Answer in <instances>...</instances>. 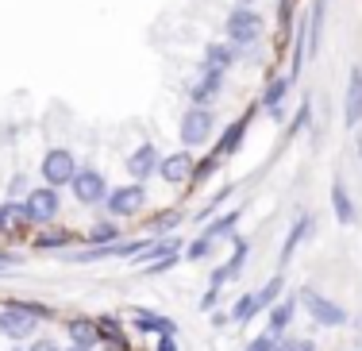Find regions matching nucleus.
I'll return each instance as SVG.
<instances>
[{
	"label": "nucleus",
	"mask_w": 362,
	"mask_h": 351,
	"mask_svg": "<svg viewBox=\"0 0 362 351\" xmlns=\"http://www.w3.org/2000/svg\"><path fill=\"white\" fill-rule=\"evenodd\" d=\"M212 135V113L204 105L189 108L185 116H181V143H189V147H197V143H204Z\"/></svg>",
	"instance_id": "f257e3e1"
},
{
	"label": "nucleus",
	"mask_w": 362,
	"mask_h": 351,
	"mask_svg": "<svg viewBox=\"0 0 362 351\" xmlns=\"http://www.w3.org/2000/svg\"><path fill=\"white\" fill-rule=\"evenodd\" d=\"M228 35L239 42V47H251V42L262 35V20H258L255 12H247V8H235L228 20Z\"/></svg>",
	"instance_id": "f03ea898"
},
{
	"label": "nucleus",
	"mask_w": 362,
	"mask_h": 351,
	"mask_svg": "<svg viewBox=\"0 0 362 351\" xmlns=\"http://www.w3.org/2000/svg\"><path fill=\"white\" fill-rule=\"evenodd\" d=\"M300 301H305V309L313 313L316 324H332V328H335V324L347 321V313H343L339 305L327 301V297H320V294H313V289H305V294H300Z\"/></svg>",
	"instance_id": "7ed1b4c3"
},
{
	"label": "nucleus",
	"mask_w": 362,
	"mask_h": 351,
	"mask_svg": "<svg viewBox=\"0 0 362 351\" xmlns=\"http://www.w3.org/2000/svg\"><path fill=\"white\" fill-rule=\"evenodd\" d=\"M74 155L70 151H50L47 159H42V178H47V185H66L74 182Z\"/></svg>",
	"instance_id": "20e7f679"
},
{
	"label": "nucleus",
	"mask_w": 362,
	"mask_h": 351,
	"mask_svg": "<svg viewBox=\"0 0 362 351\" xmlns=\"http://www.w3.org/2000/svg\"><path fill=\"white\" fill-rule=\"evenodd\" d=\"M35 321H39V313L8 309V313H0V332H4L8 340H23L28 332H35Z\"/></svg>",
	"instance_id": "39448f33"
},
{
	"label": "nucleus",
	"mask_w": 362,
	"mask_h": 351,
	"mask_svg": "<svg viewBox=\"0 0 362 351\" xmlns=\"http://www.w3.org/2000/svg\"><path fill=\"white\" fill-rule=\"evenodd\" d=\"M58 193H54V185H47V190H35V193H28V217L31 220H54L58 217Z\"/></svg>",
	"instance_id": "423d86ee"
},
{
	"label": "nucleus",
	"mask_w": 362,
	"mask_h": 351,
	"mask_svg": "<svg viewBox=\"0 0 362 351\" xmlns=\"http://www.w3.org/2000/svg\"><path fill=\"white\" fill-rule=\"evenodd\" d=\"M74 193L81 205H97L100 197H105V178L97 174V170H81V174H74Z\"/></svg>",
	"instance_id": "0eeeda50"
},
{
	"label": "nucleus",
	"mask_w": 362,
	"mask_h": 351,
	"mask_svg": "<svg viewBox=\"0 0 362 351\" xmlns=\"http://www.w3.org/2000/svg\"><path fill=\"white\" fill-rule=\"evenodd\" d=\"M143 201H146L143 185H124V190H116L108 197V209L116 212V217H132V212L143 209Z\"/></svg>",
	"instance_id": "6e6552de"
},
{
	"label": "nucleus",
	"mask_w": 362,
	"mask_h": 351,
	"mask_svg": "<svg viewBox=\"0 0 362 351\" xmlns=\"http://www.w3.org/2000/svg\"><path fill=\"white\" fill-rule=\"evenodd\" d=\"M158 174L166 178L170 185H177V182H185V178L193 174V162H189L185 151H177V155H170V159H162V162H158Z\"/></svg>",
	"instance_id": "1a4fd4ad"
},
{
	"label": "nucleus",
	"mask_w": 362,
	"mask_h": 351,
	"mask_svg": "<svg viewBox=\"0 0 362 351\" xmlns=\"http://www.w3.org/2000/svg\"><path fill=\"white\" fill-rule=\"evenodd\" d=\"M158 162H162L158 151H154L151 143H143V147L127 159V170H132V178H151V170H158Z\"/></svg>",
	"instance_id": "9d476101"
},
{
	"label": "nucleus",
	"mask_w": 362,
	"mask_h": 351,
	"mask_svg": "<svg viewBox=\"0 0 362 351\" xmlns=\"http://www.w3.org/2000/svg\"><path fill=\"white\" fill-rule=\"evenodd\" d=\"M231 243H235V255H231V259L223 263V267H220L216 274H212V286H223V282H231V278L239 274V267L247 263V251H251V247H247L243 239H231Z\"/></svg>",
	"instance_id": "9b49d317"
},
{
	"label": "nucleus",
	"mask_w": 362,
	"mask_h": 351,
	"mask_svg": "<svg viewBox=\"0 0 362 351\" xmlns=\"http://www.w3.org/2000/svg\"><path fill=\"white\" fill-rule=\"evenodd\" d=\"M362 120V70H351V85H347V124L355 127Z\"/></svg>",
	"instance_id": "f8f14e48"
},
{
	"label": "nucleus",
	"mask_w": 362,
	"mask_h": 351,
	"mask_svg": "<svg viewBox=\"0 0 362 351\" xmlns=\"http://www.w3.org/2000/svg\"><path fill=\"white\" fill-rule=\"evenodd\" d=\"M332 205H335V217H339V224H355V205H351V193H347V185L335 178V185H332Z\"/></svg>",
	"instance_id": "ddd939ff"
},
{
	"label": "nucleus",
	"mask_w": 362,
	"mask_h": 351,
	"mask_svg": "<svg viewBox=\"0 0 362 351\" xmlns=\"http://www.w3.org/2000/svg\"><path fill=\"white\" fill-rule=\"evenodd\" d=\"M220 78H223L220 70H204V78L197 81L193 89H189V97H193L197 105H204V100H209V97H216V93H220Z\"/></svg>",
	"instance_id": "4468645a"
},
{
	"label": "nucleus",
	"mask_w": 362,
	"mask_h": 351,
	"mask_svg": "<svg viewBox=\"0 0 362 351\" xmlns=\"http://www.w3.org/2000/svg\"><path fill=\"white\" fill-rule=\"evenodd\" d=\"M135 324H139L143 332H162V336H174V321H166V316H151V313H135Z\"/></svg>",
	"instance_id": "2eb2a0df"
},
{
	"label": "nucleus",
	"mask_w": 362,
	"mask_h": 351,
	"mask_svg": "<svg viewBox=\"0 0 362 351\" xmlns=\"http://www.w3.org/2000/svg\"><path fill=\"white\" fill-rule=\"evenodd\" d=\"M286 89H289V81H270V89H266V108H270L274 116H281V100H286Z\"/></svg>",
	"instance_id": "dca6fc26"
},
{
	"label": "nucleus",
	"mask_w": 362,
	"mask_h": 351,
	"mask_svg": "<svg viewBox=\"0 0 362 351\" xmlns=\"http://www.w3.org/2000/svg\"><path fill=\"white\" fill-rule=\"evenodd\" d=\"M70 336H74V344H81V347L97 344V328H93V324H85V321H74L70 324Z\"/></svg>",
	"instance_id": "f3484780"
},
{
	"label": "nucleus",
	"mask_w": 362,
	"mask_h": 351,
	"mask_svg": "<svg viewBox=\"0 0 362 351\" xmlns=\"http://www.w3.org/2000/svg\"><path fill=\"white\" fill-rule=\"evenodd\" d=\"M231 58H235V54H231V50L228 47H209V58H204V66H209V70H228V66H231Z\"/></svg>",
	"instance_id": "a211bd4d"
},
{
	"label": "nucleus",
	"mask_w": 362,
	"mask_h": 351,
	"mask_svg": "<svg viewBox=\"0 0 362 351\" xmlns=\"http://www.w3.org/2000/svg\"><path fill=\"white\" fill-rule=\"evenodd\" d=\"M308 228H313V220H297V224H293V232H289V239H286V251H281V255H286V259H289V255L293 251H297V243H300V239H305L308 236Z\"/></svg>",
	"instance_id": "6ab92c4d"
},
{
	"label": "nucleus",
	"mask_w": 362,
	"mask_h": 351,
	"mask_svg": "<svg viewBox=\"0 0 362 351\" xmlns=\"http://www.w3.org/2000/svg\"><path fill=\"white\" fill-rule=\"evenodd\" d=\"M255 313H258V297H255V294L239 297V301H235V309H231V316H235V321H251Z\"/></svg>",
	"instance_id": "aec40b11"
},
{
	"label": "nucleus",
	"mask_w": 362,
	"mask_h": 351,
	"mask_svg": "<svg viewBox=\"0 0 362 351\" xmlns=\"http://www.w3.org/2000/svg\"><path fill=\"white\" fill-rule=\"evenodd\" d=\"M243 132H247V116L235 120V124L228 127V135L220 139V151H223V155H228V151H235V143H239V135H243Z\"/></svg>",
	"instance_id": "412c9836"
},
{
	"label": "nucleus",
	"mask_w": 362,
	"mask_h": 351,
	"mask_svg": "<svg viewBox=\"0 0 362 351\" xmlns=\"http://www.w3.org/2000/svg\"><path fill=\"white\" fill-rule=\"evenodd\" d=\"M235 220H239V212H231V217H223V220H216V224L204 232V239H220V236H228L231 228H235Z\"/></svg>",
	"instance_id": "4be33fe9"
},
{
	"label": "nucleus",
	"mask_w": 362,
	"mask_h": 351,
	"mask_svg": "<svg viewBox=\"0 0 362 351\" xmlns=\"http://www.w3.org/2000/svg\"><path fill=\"white\" fill-rule=\"evenodd\" d=\"M289 316H293V305H289V301L278 305V313H270V332H274V336H278V332L289 324Z\"/></svg>",
	"instance_id": "5701e85b"
},
{
	"label": "nucleus",
	"mask_w": 362,
	"mask_h": 351,
	"mask_svg": "<svg viewBox=\"0 0 362 351\" xmlns=\"http://www.w3.org/2000/svg\"><path fill=\"white\" fill-rule=\"evenodd\" d=\"M278 294H281V278L266 282V286H262V294H255V297H258V309H262V305H270V301H274V297H278Z\"/></svg>",
	"instance_id": "b1692460"
},
{
	"label": "nucleus",
	"mask_w": 362,
	"mask_h": 351,
	"mask_svg": "<svg viewBox=\"0 0 362 351\" xmlns=\"http://www.w3.org/2000/svg\"><path fill=\"white\" fill-rule=\"evenodd\" d=\"M209 247H212V239H197V243L193 247H189V259H201V255H209Z\"/></svg>",
	"instance_id": "393cba45"
},
{
	"label": "nucleus",
	"mask_w": 362,
	"mask_h": 351,
	"mask_svg": "<svg viewBox=\"0 0 362 351\" xmlns=\"http://www.w3.org/2000/svg\"><path fill=\"white\" fill-rule=\"evenodd\" d=\"M270 347H274V332H266V336H262V340H255V344L247 347V351H270Z\"/></svg>",
	"instance_id": "a878e982"
},
{
	"label": "nucleus",
	"mask_w": 362,
	"mask_h": 351,
	"mask_svg": "<svg viewBox=\"0 0 362 351\" xmlns=\"http://www.w3.org/2000/svg\"><path fill=\"white\" fill-rule=\"evenodd\" d=\"M66 239H70V236H54V232H50V236H42V239H39V247H62Z\"/></svg>",
	"instance_id": "bb28decb"
},
{
	"label": "nucleus",
	"mask_w": 362,
	"mask_h": 351,
	"mask_svg": "<svg viewBox=\"0 0 362 351\" xmlns=\"http://www.w3.org/2000/svg\"><path fill=\"white\" fill-rule=\"evenodd\" d=\"M216 305V286H212V294H204V301H201V309H212Z\"/></svg>",
	"instance_id": "cd10ccee"
},
{
	"label": "nucleus",
	"mask_w": 362,
	"mask_h": 351,
	"mask_svg": "<svg viewBox=\"0 0 362 351\" xmlns=\"http://www.w3.org/2000/svg\"><path fill=\"white\" fill-rule=\"evenodd\" d=\"M158 351H177V344H174V336H162V344H158Z\"/></svg>",
	"instance_id": "c85d7f7f"
},
{
	"label": "nucleus",
	"mask_w": 362,
	"mask_h": 351,
	"mask_svg": "<svg viewBox=\"0 0 362 351\" xmlns=\"http://www.w3.org/2000/svg\"><path fill=\"white\" fill-rule=\"evenodd\" d=\"M116 232H112V228H97V232H93V239H112Z\"/></svg>",
	"instance_id": "c756f323"
},
{
	"label": "nucleus",
	"mask_w": 362,
	"mask_h": 351,
	"mask_svg": "<svg viewBox=\"0 0 362 351\" xmlns=\"http://www.w3.org/2000/svg\"><path fill=\"white\" fill-rule=\"evenodd\" d=\"M31 351H58V347H54V344H47V340H42V344H35Z\"/></svg>",
	"instance_id": "7c9ffc66"
},
{
	"label": "nucleus",
	"mask_w": 362,
	"mask_h": 351,
	"mask_svg": "<svg viewBox=\"0 0 362 351\" xmlns=\"http://www.w3.org/2000/svg\"><path fill=\"white\" fill-rule=\"evenodd\" d=\"M278 351H297V344H281Z\"/></svg>",
	"instance_id": "2f4dec72"
},
{
	"label": "nucleus",
	"mask_w": 362,
	"mask_h": 351,
	"mask_svg": "<svg viewBox=\"0 0 362 351\" xmlns=\"http://www.w3.org/2000/svg\"><path fill=\"white\" fill-rule=\"evenodd\" d=\"M297 351H313V344H297Z\"/></svg>",
	"instance_id": "473e14b6"
},
{
	"label": "nucleus",
	"mask_w": 362,
	"mask_h": 351,
	"mask_svg": "<svg viewBox=\"0 0 362 351\" xmlns=\"http://www.w3.org/2000/svg\"><path fill=\"white\" fill-rule=\"evenodd\" d=\"M70 351H89V347H81V344H74V347H70Z\"/></svg>",
	"instance_id": "72a5a7b5"
},
{
	"label": "nucleus",
	"mask_w": 362,
	"mask_h": 351,
	"mask_svg": "<svg viewBox=\"0 0 362 351\" xmlns=\"http://www.w3.org/2000/svg\"><path fill=\"white\" fill-rule=\"evenodd\" d=\"M243 4H251V0H239V8H243Z\"/></svg>",
	"instance_id": "f704fd0d"
}]
</instances>
